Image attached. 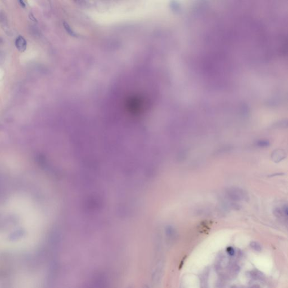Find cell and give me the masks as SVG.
Returning a JSON list of instances; mask_svg holds the SVG:
<instances>
[{
  "label": "cell",
  "instance_id": "5b68a950",
  "mask_svg": "<svg viewBox=\"0 0 288 288\" xmlns=\"http://www.w3.org/2000/svg\"><path fill=\"white\" fill-rule=\"evenodd\" d=\"M30 19H31V20H33V21H35V22H37V19L34 18V16H33V15L32 14H30Z\"/></svg>",
  "mask_w": 288,
  "mask_h": 288
},
{
  "label": "cell",
  "instance_id": "3957f363",
  "mask_svg": "<svg viewBox=\"0 0 288 288\" xmlns=\"http://www.w3.org/2000/svg\"><path fill=\"white\" fill-rule=\"evenodd\" d=\"M251 247L257 252H260L261 250V247L257 243H252Z\"/></svg>",
  "mask_w": 288,
  "mask_h": 288
},
{
  "label": "cell",
  "instance_id": "6da1fadb",
  "mask_svg": "<svg viewBox=\"0 0 288 288\" xmlns=\"http://www.w3.org/2000/svg\"><path fill=\"white\" fill-rule=\"evenodd\" d=\"M126 108L129 112L137 114L144 109L145 103L144 100L139 96H132L127 100L126 103Z\"/></svg>",
  "mask_w": 288,
  "mask_h": 288
},
{
  "label": "cell",
  "instance_id": "7a4b0ae2",
  "mask_svg": "<svg viewBox=\"0 0 288 288\" xmlns=\"http://www.w3.org/2000/svg\"><path fill=\"white\" fill-rule=\"evenodd\" d=\"M27 42L21 36H19V37H17V38L15 40V46L17 48V49L19 50L20 52H24L27 49Z\"/></svg>",
  "mask_w": 288,
  "mask_h": 288
},
{
  "label": "cell",
  "instance_id": "277c9868",
  "mask_svg": "<svg viewBox=\"0 0 288 288\" xmlns=\"http://www.w3.org/2000/svg\"><path fill=\"white\" fill-rule=\"evenodd\" d=\"M227 252L229 254V255L230 256H233L234 254H235V250L234 249L231 248V247H229L227 249Z\"/></svg>",
  "mask_w": 288,
  "mask_h": 288
},
{
  "label": "cell",
  "instance_id": "8992f818",
  "mask_svg": "<svg viewBox=\"0 0 288 288\" xmlns=\"http://www.w3.org/2000/svg\"><path fill=\"white\" fill-rule=\"evenodd\" d=\"M19 3H20V6L22 8H25V3L23 1H19Z\"/></svg>",
  "mask_w": 288,
  "mask_h": 288
}]
</instances>
